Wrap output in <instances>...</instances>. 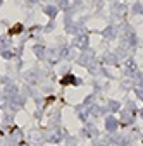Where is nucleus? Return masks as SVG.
<instances>
[{
  "instance_id": "f257e3e1",
  "label": "nucleus",
  "mask_w": 143,
  "mask_h": 146,
  "mask_svg": "<svg viewBox=\"0 0 143 146\" xmlns=\"http://www.w3.org/2000/svg\"><path fill=\"white\" fill-rule=\"evenodd\" d=\"M62 83H74V79H73V76H67V78H65Z\"/></svg>"
},
{
  "instance_id": "f03ea898",
  "label": "nucleus",
  "mask_w": 143,
  "mask_h": 146,
  "mask_svg": "<svg viewBox=\"0 0 143 146\" xmlns=\"http://www.w3.org/2000/svg\"><path fill=\"white\" fill-rule=\"evenodd\" d=\"M19 31H21V24H17V26L12 28V33H19Z\"/></svg>"
},
{
  "instance_id": "7ed1b4c3",
  "label": "nucleus",
  "mask_w": 143,
  "mask_h": 146,
  "mask_svg": "<svg viewBox=\"0 0 143 146\" xmlns=\"http://www.w3.org/2000/svg\"><path fill=\"white\" fill-rule=\"evenodd\" d=\"M114 125H116V122H114V120H112V119H110V120H109V127H110V129H112V127H114Z\"/></svg>"
},
{
  "instance_id": "20e7f679",
  "label": "nucleus",
  "mask_w": 143,
  "mask_h": 146,
  "mask_svg": "<svg viewBox=\"0 0 143 146\" xmlns=\"http://www.w3.org/2000/svg\"><path fill=\"white\" fill-rule=\"evenodd\" d=\"M141 115H143V112H141Z\"/></svg>"
}]
</instances>
